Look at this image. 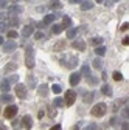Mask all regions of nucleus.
<instances>
[{
  "label": "nucleus",
  "mask_w": 129,
  "mask_h": 130,
  "mask_svg": "<svg viewBox=\"0 0 129 130\" xmlns=\"http://www.w3.org/2000/svg\"><path fill=\"white\" fill-rule=\"evenodd\" d=\"M0 130H8V128H6V125H5L3 122H0Z\"/></svg>",
  "instance_id": "49530a36"
},
{
  "label": "nucleus",
  "mask_w": 129,
  "mask_h": 130,
  "mask_svg": "<svg viewBox=\"0 0 129 130\" xmlns=\"http://www.w3.org/2000/svg\"><path fill=\"white\" fill-rule=\"evenodd\" d=\"M61 28H62V29H69V28H72V19L69 17V15H64V17H62Z\"/></svg>",
  "instance_id": "f8f14e48"
},
{
  "label": "nucleus",
  "mask_w": 129,
  "mask_h": 130,
  "mask_svg": "<svg viewBox=\"0 0 129 130\" xmlns=\"http://www.w3.org/2000/svg\"><path fill=\"white\" fill-rule=\"evenodd\" d=\"M81 71H83V74H84L86 77L90 76V68H89V65H83V70H81Z\"/></svg>",
  "instance_id": "7c9ffc66"
},
{
  "label": "nucleus",
  "mask_w": 129,
  "mask_h": 130,
  "mask_svg": "<svg viewBox=\"0 0 129 130\" xmlns=\"http://www.w3.org/2000/svg\"><path fill=\"white\" fill-rule=\"evenodd\" d=\"M127 28H129V25H127V22H126L124 25H121V31H126Z\"/></svg>",
  "instance_id": "79ce46f5"
},
{
  "label": "nucleus",
  "mask_w": 129,
  "mask_h": 130,
  "mask_svg": "<svg viewBox=\"0 0 129 130\" xmlns=\"http://www.w3.org/2000/svg\"><path fill=\"white\" fill-rule=\"evenodd\" d=\"M17 80H19V76L17 74H11L9 79H8V82L9 84H17Z\"/></svg>",
  "instance_id": "c85d7f7f"
},
{
  "label": "nucleus",
  "mask_w": 129,
  "mask_h": 130,
  "mask_svg": "<svg viewBox=\"0 0 129 130\" xmlns=\"http://www.w3.org/2000/svg\"><path fill=\"white\" fill-rule=\"evenodd\" d=\"M62 8V3L59 0H51L50 2V9H61Z\"/></svg>",
  "instance_id": "5701e85b"
},
{
  "label": "nucleus",
  "mask_w": 129,
  "mask_h": 130,
  "mask_svg": "<svg viewBox=\"0 0 129 130\" xmlns=\"http://www.w3.org/2000/svg\"><path fill=\"white\" fill-rule=\"evenodd\" d=\"M121 42H123V45H127V43H129V37L126 36V37H124V39H123Z\"/></svg>",
  "instance_id": "37998d69"
},
{
  "label": "nucleus",
  "mask_w": 129,
  "mask_h": 130,
  "mask_svg": "<svg viewBox=\"0 0 129 130\" xmlns=\"http://www.w3.org/2000/svg\"><path fill=\"white\" fill-rule=\"evenodd\" d=\"M84 130H96V124H93V122H92V124L86 125V127H84Z\"/></svg>",
  "instance_id": "c9c22d12"
},
{
  "label": "nucleus",
  "mask_w": 129,
  "mask_h": 130,
  "mask_svg": "<svg viewBox=\"0 0 129 130\" xmlns=\"http://www.w3.org/2000/svg\"><path fill=\"white\" fill-rule=\"evenodd\" d=\"M66 48V40H59L53 45V51H62Z\"/></svg>",
  "instance_id": "dca6fc26"
},
{
  "label": "nucleus",
  "mask_w": 129,
  "mask_h": 130,
  "mask_svg": "<svg viewBox=\"0 0 129 130\" xmlns=\"http://www.w3.org/2000/svg\"><path fill=\"white\" fill-rule=\"evenodd\" d=\"M9 88H11V85H9L8 80H2V82H0V90H2L3 93H8Z\"/></svg>",
  "instance_id": "aec40b11"
},
{
  "label": "nucleus",
  "mask_w": 129,
  "mask_h": 130,
  "mask_svg": "<svg viewBox=\"0 0 129 130\" xmlns=\"http://www.w3.org/2000/svg\"><path fill=\"white\" fill-rule=\"evenodd\" d=\"M14 91H16V96L19 99H25L27 98V85H23V84H16Z\"/></svg>",
  "instance_id": "20e7f679"
},
{
  "label": "nucleus",
  "mask_w": 129,
  "mask_h": 130,
  "mask_svg": "<svg viewBox=\"0 0 129 130\" xmlns=\"http://www.w3.org/2000/svg\"><path fill=\"white\" fill-rule=\"evenodd\" d=\"M11 2H12V5H16V3H17V2H19V0H11Z\"/></svg>",
  "instance_id": "864d4df0"
},
{
  "label": "nucleus",
  "mask_w": 129,
  "mask_h": 130,
  "mask_svg": "<svg viewBox=\"0 0 129 130\" xmlns=\"http://www.w3.org/2000/svg\"><path fill=\"white\" fill-rule=\"evenodd\" d=\"M34 48L33 46H27L25 48V65H27V68H34Z\"/></svg>",
  "instance_id": "f257e3e1"
},
{
  "label": "nucleus",
  "mask_w": 129,
  "mask_h": 130,
  "mask_svg": "<svg viewBox=\"0 0 129 130\" xmlns=\"http://www.w3.org/2000/svg\"><path fill=\"white\" fill-rule=\"evenodd\" d=\"M16 70H17V63H16L14 60H11V62H8V63L5 65V68H3V73L9 74V73H14Z\"/></svg>",
  "instance_id": "0eeeda50"
},
{
  "label": "nucleus",
  "mask_w": 129,
  "mask_h": 130,
  "mask_svg": "<svg viewBox=\"0 0 129 130\" xmlns=\"http://www.w3.org/2000/svg\"><path fill=\"white\" fill-rule=\"evenodd\" d=\"M33 32H34V28L31 26V25H27V26H23V29H22V36H23V37H30Z\"/></svg>",
  "instance_id": "4468645a"
},
{
  "label": "nucleus",
  "mask_w": 129,
  "mask_h": 130,
  "mask_svg": "<svg viewBox=\"0 0 129 130\" xmlns=\"http://www.w3.org/2000/svg\"><path fill=\"white\" fill-rule=\"evenodd\" d=\"M83 101H84L86 104H89V102H92V101H93V93H92V91H89V93H86V94H84V98H83Z\"/></svg>",
  "instance_id": "a878e982"
},
{
  "label": "nucleus",
  "mask_w": 129,
  "mask_h": 130,
  "mask_svg": "<svg viewBox=\"0 0 129 130\" xmlns=\"http://www.w3.org/2000/svg\"><path fill=\"white\" fill-rule=\"evenodd\" d=\"M55 19H56V15H55V14H47L45 17H44V20H42V23H44V25H47V23H51Z\"/></svg>",
  "instance_id": "412c9836"
},
{
  "label": "nucleus",
  "mask_w": 129,
  "mask_h": 130,
  "mask_svg": "<svg viewBox=\"0 0 129 130\" xmlns=\"http://www.w3.org/2000/svg\"><path fill=\"white\" fill-rule=\"evenodd\" d=\"M121 128H123V130H129V128H127V122H123V127H121Z\"/></svg>",
  "instance_id": "09e8293b"
},
{
  "label": "nucleus",
  "mask_w": 129,
  "mask_h": 130,
  "mask_svg": "<svg viewBox=\"0 0 129 130\" xmlns=\"http://www.w3.org/2000/svg\"><path fill=\"white\" fill-rule=\"evenodd\" d=\"M44 26H45V25H44L42 22H39V23H37V28H44Z\"/></svg>",
  "instance_id": "3c124183"
},
{
  "label": "nucleus",
  "mask_w": 129,
  "mask_h": 130,
  "mask_svg": "<svg viewBox=\"0 0 129 130\" xmlns=\"http://www.w3.org/2000/svg\"><path fill=\"white\" fill-rule=\"evenodd\" d=\"M72 130H79V128H78V127H73V128H72Z\"/></svg>",
  "instance_id": "6e6d98bb"
},
{
  "label": "nucleus",
  "mask_w": 129,
  "mask_h": 130,
  "mask_svg": "<svg viewBox=\"0 0 129 130\" xmlns=\"http://www.w3.org/2000/svg\"><path fill=\"white\" fill-rule=\"evenodd\" d=\"M75 99H76V93L73 90H67L66 91V99H64V104L70 107V105L75 104Z\"/></svg>",
  "instance_id": "39448f33"
},
{
  "label": "nucleus",
  "mask_w": 129,
  "mask_h": 130,
  "mask_svg": "<svg viewBox=\"0 0 129 130\" xmlns=\"http://www.w3.org/2000/svg\"><path fill=\"white\" fill-rule=\"evenodd\" d=\"M8 37L9 39H16V37H19V34H17V32H16V31H8Z\"/></svg>",
  "instance_id": "f704fd0d"
},
{
  "label": "nucleus",
  "mask_w": 129,
  "mask_h": 130,
  "mask_svg": "<svg viewBox=\"0 0 129 130\" xmlns=\"http://www.w3.org/2000/svg\"><path fill=\"white\" fill-rule=\"evenodd\" d=\"M16 48H17V43H16L14 40H9V42L3 43V51L5 53H12Z\"/></svg>",
  "instance_id": "1a4fd4ad"
},
{
  "label": "nucleus",
  "mask_w": 129,
  "mask_h": 130,
  "mask_svg": "<svg viewBox=\"0 0 129 130\" xmlns=\"http://www.w3.org/2000/svg\"><path fill=\"white\" fill-rule=\"evenodd\" d=\"M33 34H34V39H36V40H42V39H44V32H42V31L33 32Z\"/></svg>",
  "instance_id": "473e14b6"
},
{
  "label": "nucleus",
  "mask_w": 129,
  "mask_h": 130,
  "mask_svg": "<svg viewBox=\"0 0 129 130\" xmlns=\"http://www.w3.org/2000/svg\"><path fill=\"white\" fill-rule=\"evenodd\" d=\"M22 127L27 128V130H30L31 127H33V118H31L30 115H25L22 118Z\"/></svg>",
  "instance_id": "6e6552de"
},
{
  "label": "nucleus",
  "mask_w": 129,
  "mask_h": 130,
  "mask_svg": "<svg viewBox=\"0 0 129 130\" xmlns=\"http://www.w3.org/2000/svg\"><path fill=\"white\" fill-rule=\"evenodd\" d=\"M101 93H104L106 96H112V88H110V85H101Z\"/></svg>",
  "instance_id": "393cba45"
},
{
  "label": "nucleus",
  "mask_w": 129,
  "mask_h": 130,
  "mask_svg": "<svg viewBox=\"0 0 129 130\" xmlns=\"http://www.w3.org/2000/svg\"><path fill=\"white\" fill-rule=\"evenodd\" d=\"M5 31H6V23L0 22V32H5Z\"/></svg>",
  "instance_id": "58836bf2"
},
{
  "label": "nucleus",
  "mask_w": 129,
  "mask_h": 130,
  "mask_svg": "<svg viewBox=\"0 0 129 130\" xmlns=\"http://www.w3.org/2000/svg\"><path fill=\"white\" fill-rule=\"evenodd\" d=\"M96 2H98V3H101V2H104V0H96Z\"/></svg>",
  "instance_id": "5fc2aeb1"
},
{
  "label": "nucleus",
  "mask_w": 129,
  "mask_h": 130,
  "mask_svg": "<svg viewBox=\"0 0 129 130\" xmlns=\"http://www.w3.org/2000/svg\"><path fill=\"white\" fill-rule=\"evenodd\" d=\"M51 91L56 93V94H59V93L62 91V87H61L59 84H55V85H51Z\"/></svg>",
  "instance_id": "cd10ccee"
},
{
  "label": "nucleus",
  "mask_w": 129,
  "mask_h": 130,
  "mask_svg": "<svg viewBox=\"0 0 129 130\" xmlns=\"http://www.w3.org/2000/svg\"><path fill=\"white\" fill-rule=\"evenodd\" d=\"M8 11H9V15H12V17H14V14L17 15V14L22 11V6H19V5H12V6L8 8Z\"/></svg>",
  "instance_id": "2eb2a0df"
},
{
  "label": "nucleus",
  "mask_w": 129,
  "mask_h": 130,
  "mask_svg": "<svg viewBox=\"0 0 129 130\" xmlns=\"http://www.w3.org/2000/svg\"><path fill=\"white\" fill-rule=\"evenodd\" d=\"M48 91H50V88H48L47 84H41L39 88H37V93H39V96H42V98H47Z\"/></svg>",
  "instance_id": "9b49d317"
},
{
  "label": "nucleus",
  "mask_w": 129,
  "mask_h": 130,
  "mask_svg": "<svg viewBox=\"0 0 129 130\" xmlns=\"http://www.w3.org/2000/svg\"><path fill=\"white\" fill-rule=\"evenodd\" d=\"M73 48H76L78 51H84L86 50V42L81 40V39H76V40H73Z\"/></svg>",
  "instance_id": "9d476101"
},
{
  "label": "nucleus",
  "mask_w": 129,
  "mask_h": 130,
  "mask_svg": "<svg viewBox=\"0 0 129 130\" xmlns=\"http://www.w3.org/2000/svg\"><path fill=\"white\" fill-rule=\"evenodd\" d=\"M81 80V73H72L70 76V85H78Z\"/></svg>",
  "instance_id": "ddd939ff"
},
{
  "label": "nucleus",
  "mask_w": 129,
  "mask_h": 130,
  "mask_svg": "<svg viewBox=\"0 0 129 130\" xmlns=\"http://www.w3.org/2000/svg\"><path fill=\"white\" fill-rule=\"evenodd\" d=\"M17 125H19V121H16V119H14V122H12V127H17Z\"/></svg>",
  "instance_id": "8fccbe9b"
},
{
  "label": "nucleus",
  "mask_w": 129,
  "mask_h": 130,
  "mask_svg": "<svg viewBox=\"0 0 129 130\" xmlns=\"http://www.w3.org/2000/svg\"><path fill=\"white\" fill-rule=\"evenodd\" d=\"M89 43L93 45V46H100V45H103V37H101V36H98V37H92V39L89 40Z\"/></svg>",
  "instance_id": "f3484780"
},
{
  "label": "nucleus",
  "mask_w": 129,
  "mask_h": 130,
  "mask_svg": "<svg viewBox=\"0 0 129 130\" xmlns=\"http://www.w3.org/2000/svg\"><path fill=\"white\" fill-rule=\"evenodd\" d=\"M93 8V2H90V0H83V3H81V9L83 11H89Z\"/></svg>",
  "instance_id": "a211bd4d"
},
{
  "label": "nucleus",
  "mask_w": 129,
  "mask_h": 130,
  "mask_svg": "<svg viewBox=\"0 0 129 130\" xmlns=\"http://www.w3.org/2000/svg\"><path fill=\"white\" fill-rule=\"evenodd\" d=\"M92 65H93V68H96V70H101V67H103V60H101L100 57H96V59H93Z\"/></svg>",
  "instance_id": "b1692460"
},
{
  "label": "nucleus",
  "mask_w": 129,
  "mask_h": 130,
  "mask_svg": "<svg viewBox=\"0 0 129 130\" xmlns=\"http://www.w3.org/2000/svg\"><path fill=\"white\" fill-rule=\"evenodd\" d=\"M95 53L98 54V56H103V54L106 53V48H104L103 45H100V46H96V48H95Z\"/></svg>",
  "instance_id": "bb28decb"
},
{
  "label": "nucleus",
  "mask_w": 129,
  "mask_h": 130,
  "mask_svg": "<svg viewBox=\"0 0 129 130\" xmlns=\"http://www.w3.org/2000/svg\"><path fill=\"white\" fill-rule=\"evenodd\" d=\"M50 130H61V125H59V124H56V125H53Z\"/></svg>",
  "instance_id": "c03bdc74"
},
{
  "label": "nucleus",
  "mask_w": 129,
  "mask_h": 130,
  "mask_svg": "<svg viewBox=\"0 0 129 130\" xmlns=\"http://www.w3.org/2000/svg\"><path fill=\"white\" fill-rule=\"evenodd\" d=\"M106 111H107V105H106L104 102H98V104H95V105H93V108L90 110L92 116H96V118L104 116V115H106Z\"/></svg>",
  "instance_id": "f03ea898"
},
{
  "label": "nucleus",
  "mask_w": 129,
  "mask_h": 130,
  "mask_svg": "<svg viewBox=\"0 0 129 130\" xmlns=\"http://www.w3.org/2000/svg\"><path fill=\"white\" fill-rule=\"evenodd\" d=\"M76 36H78V29L76 28H69L67 29V37L69 39H75Z\"/></svg>",
  "instance_id": "4be33fe9"
},
{
  "label": "nucleus",
  "mask_w": 129,
  "mask_h": 130,
  "mask_svg": "<svg viewBox=\"0 0 129 130\" xmlns=\"http://www.w3.org/2000/svg\"><path fill=\"white\" fill-rule=\"evenodd\" d=\"M78 57H75V56H69V60H62V63L66 65V67H69V68H75L76 65H78Z\"/></svg>",
  "instance_id": "423d86ee"
},
{
  "label": "nucleus",
  "mask_w": 129,
  "mask_h": 130,
  "mask_svg": "<svg viewBox=\"0 0 129 130\" xmlns=\"http://www.w3.org/2000/svg\"><path fill=\"white\" fill-rule=\"evenodd\" d=\"M53 104L56 107H64V99H62V98H56V99L53 101Z\"/></svg>",
  "instance_id": "2f4dec72"
},
{
  "label": "nucleus",
  "mask_w": 129,
  "mask_h": 130,
  "mask_svg": "<svg viewBox=\"0 0 129 130\" xmlns=\"http://www.w3.org/2000/svg\"><path fill=\"white\" fill-rule=\"evenodd\" d=\"M112 2H118V0H112Z\"/></svg>",
  "instance_id": "4d7b16f0"
},
{
  "label": "nucleus",
  "mask_w": 129,
  "mask_h": 130,
  "mask_svg": "<svg viewBox=\"0 0 129 130\" xmlns=\"http://www.w3.org/2000/svg\"><path fill=\"white\" fill-rule=\"evenodd\" d=\"M117 122H118V119H117V118H112V119L109 121V124H110V125H117Z\"/></svg>",
  "instance_id": "a19ab883"
},
{
  "label": "nucleus",
  "mask_w": 129,
  "mask_h": 130,
  "mask_svg": "<svg viewBox=\"0 0 129 130\" xmlns=\"http://www.w3.org/2000/svg\"><path fill=\"white\" fill-rule=\"evenodd\" d=\"M61 31H62L61 25H53V26H51V32H53V34H59Z\"/></svg>",
  "instance_id": "c756f323"
},
{
  "label": "nucleus",
  "mask_w": 129,
  "mask_h": 130,
  "mask_svg": "<svg viewBox=\"0 0 129 130\" xmlns=\"http://www.w3.org/2000/svg\"><path fill=\"white\" fill-rule=\"evenodd\" d=\"M17 111H19V108H17V105H12V104H9L5 110H3V116L5 118H8V119H12V118H16V115H17Z\"/></svg>",
  "instance_id": "7ed1b4c3"
},
{
  "label": "nucleus",
  "mask_w": 129,
  "mask_h": 130,
  "mask_svg": "<svg viewBox=\"0 0 129 130\" xmlns=\"http://www.w3.org/2000/svg\"><path fill=\"white\" fill-rule=\"evenodd\" d=\"M123 116L127 119V107H126V108H123Z\"/></svg>",
  "instance_id": "a18cd8bd"
},
{
  "label": "nucleus",
  "mask_w": 129,
  "mask_h": 130,
  "mask_svg": "<svg viewBox=\"0 0 129 130\" xmlns=\"http://www.w3.org/2000/svg\"><path fill=\"white\" fill-rule=\"evenodd\" d=\"M12 99H14V98H12L9 93H3L2 96H0V101H2V102H6V104H11Z\"/></svg>",
  "instance_id": "6ab92c4d"
},
{
  "label": "nucleus",
  "mask_w": 129,
  "mask_h": 130,
  "mask_svg": "<svg viewBox=\"0 0 129 130\" xmlns=\"http://www.w3.org/2000/svg\"><path fill=\"white\" fill-rule=\"evenodd\" d=\"M101 130H103V128H101Z\"/></svg>",
  "instance_id": "13d9d810"
},
{
  "label": "nucleus",
  "mask_w": 129,
  "mask_h": 130,
  "mask_svg": "<svg viewBox=\"0 0 129 130\" xmlns=\"http://www.w3.org/2000/svg\"><path fill=\"white\" fill-rule=\"evenodd\" d=\"M3 43H5V42H3V37L0 36V45H3Z\"/></svg>",
  "instance_id": "603ef678"
},
{
  "label": "nucleus",
  "mask_w": 129,
  "mask_h": 130,
  "mask_svg": "<svg viewBox=\"0 0 129 130\" xmlns=\"http://www.w3.org/2000/svg\"><path fill=\"white\" fill-rule=\"evenodd\" d=\"M8 6V2L6 0H0V8H6Z\"/></svg>",
  "instance_id": "ea45409f"
},
{
  "label": "nucleus",
  "mask_w": 129,
  "mask_h": 130,
  "mask_svg": "<svg viewBox=\"0 0 129 130\" xmlns=\"http://www.w3.org/2000/svg\"><path fill=\"white\" fill-rule=\"evenodd\" d=\"M114 79H115V80H121V79H123V76H121V73H118V71H115V73H114Z\"/></svg>",
  "instance_id": "4c0bfd02"
},
{
  "label": "nucleus",
  "mask_w": 129,
  "mask_h": 130,
  "mask_svg": "<svg viewBox=\"0 0 129 130\" xmlns=\"http://www.w3.org/2000/svg\"><path fill=\"white\" fill-rule=\"evenodd\" d=\"M70 3H83V0H70Z\"/></svg>",
  "instance_id": "de8ad7c7"
},
{
  "label": "nucleus",
  "mask_w": 129,
  "mask_h": 130,
  "mask_svg": "<svg viewBox=\"0 0 129 130\" xmlns=\"http://www.w3.org/2000/svg\"><path fill=\"white\" fill-rule=\"evenodd\" d=\"M8 23H9V25H12V26H17V25H19V19H17V17H11Z\"/></svg>",
  "instance_id": "72a5a7b5"
},
{
  "label": "nucleus",
  "mask_w": 129,
  "mask_h": 130,
  "mask_svg": "<svg viewBox=\"0 0 129 130\" xmlns=\"http://www.w3.org/2000/svg\"><path fill=\"white\" fill-rule=\"evenodd\" d=\"M89 82H90V84H96V82H98V79H96V77H92V76H89V77H87V84H89Z\"/></svg>",
  "instance_id": "e433bc0d"
}]
</instances>
